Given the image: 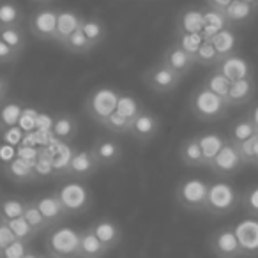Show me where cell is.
I'll list each match as a JSON object with an SVG mask.
<instances>
[{
    "mask_svg": "<svg viewBox=\"0 0 258 258\" xmlns=\"http://www.w3.org/2000/svg\"><path fill=\"white\" fill-rule=\"evenodd\" d=\"M244 166H246V163L240 158L237 147L226 140V144L223 145V149L218 152V156L212 159V163L207 168H211L221 179H230V177L237 175Z\"/></svg>",
    "mask_w": 258,
    "mask_h": 258,
    "instance_id": "8fae6325",
    "label": "cell"
},
{
    "mask_svg": "<svg viewBox=\"0 0 258 258\" xmlns=\"http://www.w3.org/2000/svg\"><path fill=\"white\" fill-rule=\"evenodd\" d=\"M256 168H258V166H256Z\"/></svg>",
    "mask_w": 258,
    "mask_h": 258,
    "instance_id": "680465c9",
    "label": "cell"
},
{
    "mask_svg": "<svg viewBox=\"0 0 258 258\" xmlns=\"http://www.w3.org/2000/svg\"><path fill=\"white\" fill-rule=\"evenodd\" d=\"M25 22V11L16 0H0V29H4V27H23Z\"/></svg>",
    "mask_w": 258,
    "mask_h": 258,
    "instance_id": "cb8c5ba5",
    "label": "cell"
},
{
    "mask_svg": "<svg viewBox=\"0 0 258 258\" xmlns=\"http://www.w3.org/2000/svg\"><path fill=\"white\" fill-rule=\"evenodd\" d=\"M34 2H37V4H43V6H48V4H51V2H55V0H34Z\"/></svg>",
    "mask_w": 258,
    "mask_h": 258,
    "instance_id": "11a10c76",
    "label": "cell"
},
{
    "mask_svg": "<svg viewBox=\"0 0 258 258\" xmlns=\"http://www.w3.org/2000/svg\"><path fill=\"white\" fill-rule=\"evenodd\" d=\"M11 94V80L0 73V103H4Z\"/></svg>",
    "mask_w": 258,
    "mask_h": 258,
    "instance_id": "681fc988",
    "label": "cell"
},
{
    "mask_svg": "<svg viewBox=\"0 0 258 258\" xmlns=\"http://www.w3.org/2000/svg\"><path fill=\"white\" fill-rule=\"evenodd\" d=\"M211 41H212V44H214L216 51H218L219 60H221V58H225V57H228V55L235 53L237 36H235V30L230 29V27L219 30L216 36L211 37Z\"/></svg>",
    "mask_w": 258,
    "mask_h": 258,
    "instance_id": "4dcf8cb0",
    "label": "cell"
},
{
    "mask_svg": "<svg viewBox=\"0 0 258 258\" xmlns=\"http://www.w3.org/2000/svg\"><path fill=\"white\" fill-rule=\"evenodd\" d=\"M92 230L94 235L99 239V242L106 247L108 251L115 249L122 244L124 239V232H122V226L118 225L115 219L111 218H99L89 226Z\"/></svg>",
    "mask_w": 258,
    "mask_h": 258,
    "instance_id": "4fadbf2b",
    "label": "cell"
},
{
    "mask_svg": "<svg viewBox=\"0 0 258 258\" xmlns=\"http://www.w3.org/2000/svg\"><path fill=\"white\" fill-rule=\"evenodd\" d=\"M55 195L58 197L68 216L83 214L92 207V193L82 180L73 179L69 182H64L55 191Z\"/></svg>",
    "mask_w": 258,
    "mask_h": 258,
    "instance_id": "8992f818",
    "label": "cell"
},
{
    "mask_svg": "<svg viewBox=\"0 0 258 258\" xmlns=\"http://www.w3.org/2000/svg\"><path fill=\"white\" fill-rule=\"evenodd\" d=\"M159 129H161V120L158 118V115H154L152 111L142 108L140 113L135 118H131V125H129V137L133 138L137 144L147 145L158 137Z\"/></svg>",
    "mask_w": 258,
    "mask_h": 258,
    "instance_id": "30bf717a",
    "label": "cell"
},
{
    "mask_svg": "<svg viewBox=\"0 0 258 258\" xmlns=\"http://www.w3.org/2000/svg\"><path fill=\"white\" fill-rule=\"evenodd\" d=\"M240 205H242V209L251 216V218L258 219V186H251L244 191Z\"/></svg>",
    "mask_w": 258,
    "mask_h": 258,
    "instance_id": "ee69618b",
    "label": "cell"
},
{
    "mask_svg": "<svg viewBox=\"0 0 258 258\" xmlns=\"http://www.w3.org/2000/svg\"><path fill=\"white\" fill-rule=\"evenodd\" d=\"M204 41L205 39L202 34H177V39L173 41V43L179 44V46L182 48L189 57H193L195 62H197V53Z\"/></svg>",
    "mask_w": 258,
    "mask_h": 258,
    "instance_id": "f35d334b",
    "label": "cell"
},
{
    "mask_svg": "<svg viewBox=\"0 0 258 258\" xmlns=\"http://www.w3.org/2000/svg\"><path fill=\"white\" fill-rule=\"evenodd\" d=\"M8 226L11 228L13 235L16 237L18 240H25V242H32L34 239H36L37 233L32 230V226L29 225V223L25 221V218H16V219H11V221H8Z\"/></svg>",
    "mask_w": 258,
    "mask_h": 258,
    "instance_id": "60d3db41",
    "label": "cell"
},
{
    "mask_svg": "<svg viewBox=\"0 0 258 258\" xmlns=\"http://www.w3.org/2000/svg\"><path fill=\"white\" fill-rule=\"evenodd\" d=\"M16 240V237L13 235L11 228L8 226V223L0 221V253L6 249V247L9 246V244H13Z\"/></svg>",
    "mask_w": 258,
    "mask_h": 258,
    "instance_id": "c3c4849f",
    "label": "cell"
},
{
    "mask_svg": "<svg viewBox=\"0 0 258 258\" xmlns=\"http://www.w3.org/2000/svg\"><path fill=\"white\" fill-rule=\"evenodd\" d=\"M46 253L53 258H78L80 253V230L58 225L50 228L44 240Z\"/></svg>",
    "mask_w": 258,
    "mask_h": 258,
    "instance_id": "277c9868",
    "label": "cell"
},
{
    "mask_svg": "<svg viewBox=\"0 0 258 258\" xmlns=\"http://www.w3.org/2000/svg\"><path fill=\"white\" fill-rule=\"evenodd\" d=\"M30 249H32V247H30V242L16 239L15 242L9 244V246L0 253V258H23Z\"/></svg>",
    "mask_w": 258,
    "mask_h": 258,
    "instance_id": "f6af8a7d",
    "label": "cell"
},
{
    "mask_svg": "<svg viewBox=\"0 0 258 258\" xmlns=\"http://www.w3.org/2000/svg\"><path fill=\"white\" fill-rule=\"evenodd\" d=\"M99 125L103 129H106V131H110V133H113V135H127L131 120L125 118V117H122V115L117 113V111H113V113H111L106 120L101 122Z\"/></svg>",
    "mask_w": 258,
    "mask_h": 258,
    "instance_id": "ab89813d",
    "label": "cell"
},
{
    "mask_svg": "<svg viewBox=\"0 0 258 258\" xmlns=\"http://www.w3.org/2000/svg\"><path fill=\"white\" fill-rule=\"evenodd\" d=\"M78 120H76L75 115L71 113H58L53 120V125H51V133L62 144H69L76 138L78 135Z\"/></svg>",
    "mask_w": 258,
    "mask_h": 258,
    "instance_id": "603a6c76",
    "label": "cell"
},
{
    "mask_svg": "<svg viewBox=\"0 0 258 258\" xmlns=\"http://www.w3.org/2000/svg\"><path fill=\"white\" fill-rule=\"evenodd\" d=\"M226 20L223 16V11H218V9L212 8H205L204 9V30H202V36L204 39H211L212 36L219 32V30L226 29Z\"/></svg>",
    "mask_w": 258,
    "mask_h": 258,
    "instance_id": "d6a6232c",
    "label": "cell"
},
{
    "mask_svg": "<svg viewBox=\"0 0 258 258\" xmlns=\"http://www.w3.org/2000/svg\"><path fill=\"white\" fill-rule=\"evenodd\" d=\"M43 258H53V256H50V254H43Z\"/></svg>",
    "mask_w": 258,
    "mask_h": 258,
    "instance_id": "6f0895ef",
    "label": "cell"
},
{
    "mask_svg": "<svg viewBox=\"0 0 258 258\" xmlns=\"http://www.w3.org/2000/svg\"><path fill=\"white\" fill-rule=\"evenodd\" d=\"M247 117L251 118V122H253L254 127H256V131H258V104L253 108V110L249 111V113H247Z\"/></svg>",
    "mask_w": 258,
    "mask_h": 258,
    "instance_id": "816d5d0a",
    "label": "cell"
},
{
    "mask_svg": "<svg viewBox=\"0 0 258 258\" xmlns=\"http://www.w3.org/2000/svg\"><path fill=\"white\" fill-rule=\"evenodd\" d=\"M219 62V55L216 51L214 44H212L211 39H205L202 43L200 50L197 53V64L200 66H216Z\"/></svg>",
    "mask_w": 258,
    "mask_h": 258,
    "instance_id": "7bdbcfd3",
    "label": "cell"
},
{
    "mask_svg": "<svg viewBox=\"0 0 258 258\" xmlns=\"http://www.w3.org/2000/svg\"><path fill=\"white\" fill-rule=\"evenodd\" d=\"M204 85L207 87L211 92L218 94L219 97H223V99L226 101V96H228V90H230V87H232V82L214 69V71L209 73L207 78L204 80Z\"/></svg>",
    "mask_w": 258,
    "mask_h": 258,
    "instance_id": "8d00e7d4",
    "label": "cell"
},
{
    "mask_svg": "<svg viewBox=\"0 0 258 258\" xmlns=\"http://www.w3.org/2000/svg\"><path fill=\"white\" fill-rule=\"evenodd\" d=\"M258 13V6L251 2H242V0H232L228 8L223 11V16L226 20V25L230 29H239L246 27L253 22V18Z\"/></svg>",
    "mask_w": 258,
    "mask_h": 258,
    "instance_id": "e0dca14e",
    "label": "cell"
},
{
    "mask_svg": "<svg viewBox=\"0 0 258 258\" xmlns=\"http://www.w3.org/2000/svg\"><path fill=\"white\" fill-rule=\"evenodd\" d=\"M254 135H258L256 127H254V124L251 122V118L246 115V117L239 118V120H235L232 125H230V131H228L226 140L237 147V145L244 144V142L249 140V138L254 137Z\"/></svg>",
    "mask_w": 258,
    "mask_h": 258,
    "instance_id": "83f0119b",
    "label": "cell"
},
{
    "mask_svg": "<svg viewBox=\"0 0 258 258\" xmlns=\"http://www.w3.org/2000/svg\"><path fill=\"white\" fill-rule=\"evenodd\" d=\"M179 159L182 165L189 166V168L205 166L198 137H189V138H186V140H182V144L179 145Z\"/></svg>",
    "mask_w": 258,
    "mask_h": 258,
    "instance_id": "d4e9b609",
    "label": "cell"
},
{
    "mask_svg": "<svg viewBox=\"0 0 258 258\" xmlns=\"http://www.w3.org/2000/svg\"><path fill=\"white\" fill-rule=\"evenodd\" d=\"M256 140H258V135H254V137H251L244 144L237 145V151H239L240 158L244 159L246 165H254V144H256Z\"/></svg>",
    "mask_w": 258,
    "mask_h": 258,
    "instance_id": "bcb514c9",
    "label": "cell"
},
{
    "mask_svg": "<svg viewBox=\"0 0 258 258\" xmlns=\"http://www.w3.org/2000/svg\"><path fill=\"white\" fill-rule=\"evenodd\" d=\"M27 200L20 197H0V221H11V219L22 218L25 212Z\"/></svg>",
    "mask_w": 258,
    "mask_h": 258,
    "instance_id": "836d02e7",
    "label": "cell"
},
{
    "mask_svg": "<svg viewBox=\"0 0 258 258\" xmlns=\"http://www.w3.org/2000/svg\"><path fill=\"white\" fill-rule=\"evenodd\" d=\"M0 39L20 53H23L29 44L25 27H4V29H0Z\"/></svg>",
    "mask_w": 258,
    "mask_h": 258,
    "instance_id": "e575fe53",
    "label": "cell"
},
{
    "mask_svg": "<svg viewBox=\"0 0 258 258\" xmlns=\"http://www.w3.org/2000/svg\"><path fill=\"white\" fill-rule=\"evenodd\" d=\"M34 204H36V207L39 209V212L43 214V218L46 219V223L50 225V228L58 226L66 218H69V216L66 214V211H64V207H62L58 197L55 195V191L53 193H46V195H41V197L34 198Z\"/></svg>",
    "mask_w": 258,
    "mask_h": 258,
    "instance_id": "ac0fdd59",
    "label": "cell"
},
{
    "mask_svg": "<svg viewBox=\"0 0 258 258\" xmlns=\"http://www.w3.org/2000/svg\"><path fill=\"white\" fill-rule=\"evenodd\" d=\"M6 175L9 177L11 180L20 184H25V182H34L37 179L36 177V170L30 163L23 161V159H15L11 161L8 166H6Z\"/></svg>",
    "mask_w": 258,
    "mask_h": 258,
    "instance_id": "1f68e13d",
    "label": "cell"
},
{
    "mask_svg": "<svg viewBox=\"0 0 258 258\" xmlns=\"http://www.w3.org/2000/svg\"><path fill=\"white\" fill-rule=\"evenodd\" d=\"M99 168L101 166L97 165L96 158H94V154L90 152V149H82V151H75L71 154L68 168H66L64 173L75 180H85V179H90Z\"/></svg>",
    "mask_w": 258,
    "mask_h": 258,
    "instance_id": "7c38bea8",
    "label": "cell"
},
{
    "mask_svg": "<svg viewBox=\"0 0 258 258\" xmlns=\"http://www.w3.org/2000/svg\"><path fill=\"white\" fill-rule=\"evenodd\" d=\"M23 258H43V254H39V253H37V251L30 249L29 253H27V254H25V256H23Z\"/></svg>",
    "mask_w": 258,
    "mask_h": 258,
    "instance_id": "f5cc1de1",
    "label": "cell"
},
{
    "mask_svg": "<svg viewBox=\"0 0 258 258\" xmlns=\"http://www.w3.org/2000/svg\"><path fill=\"white\" fill-rule=\"evenodd\" d=\"M209 182L200 177L182 179L175 187V200L187 212H205Z\"/></svg>",
    "mask_w": 258,
    "mask_h": 258,
    "instance_id": "5b68a950",
    "label": "cell"
},
{
    "mask_svg": "<svg viewBox=\"0 0 258 258\" xmlns=\"http://www.w3.org/2000/svg\"><path fill=\"white\" fill-rule=\"evenodd\" d=\"M118 97H120V92L117 89H113V87H97V89L90 90L87 94L85 101H83V111H85L90 120H94L96 124H101L117 110Z\"/></svg>",
    "mask_w": 258,
    "mask_h": 258,
    "instance_id": "3957f363",
    "label": "cell"
},
{
    "mask_svg": "<svg viewBox=\"0 0 258 258\" xmlns=\"http://www.w3.org/2000/svg\"><path fill=\"white\" fill-rule=\"evenodd\" d=\"M242 202V195L228 182V180H218V182L209 184V193H207V205H205V214L221 216L232 214L235 209L240 207Z\"/></svg>",
    "mask_w": 258,
    "mask_h": 258,
    "instance_id": "7a4b0ae2",
    "label": "cell"
},
{
    "mask_svg": "<svg viewBox=\"0 0 258 258\" xmlns=\"http://www.w3.org/2000/svg\"><path fill=\"white\" fill-rule=\"evenodd\" d=\"M83 15H80L75 9H58L57 16V29H55V43L60 46L73 32L82 27Z\"/></svg>",
    "mask_w": 258,
    "mask_h": 258,
    "instance_id": "44dd1931",
    "label": "cell"
},
{
    "mask_svg": "<svg viewBox=\"0 0 258 258\" xmlns=\"http://www.w3.org/2000/svg\"><path fill=\"white\" fill-rule=\"evenodd\" d=\"M182 76L175 73L172 68L163 64L161 60L158 64L151 66L144 73V83L151 92L154 94H170L182 83Z\"/></svg>",
    "mask_w": 258,
    "mask_h": 258,
    "instance_id": "ba28073f",
    "label": "cell"
},
{
    "mask_svg": "<svg viewBox=\"0 0 258 258\" xmlns=\"http://www.w3.org/2000/svg\"><path fill=\"white\" fill-rule=\"evenodd\" d=\"M142 106L138 104V101L135 99L133 96H125V94H120V97H118V103H117V113H120L122 117L125 118H135L138 113H140Z\"/></svg>",
    "mask_w": 258,
    "mask_h": 258,
    "instance_id": "b9f144b4",
    "label": "cell"
},
{
    "mask_svg": "<svg viewBox=\"0 0 258 258\" xmlns=\"http://www.w3.org/2000/svg\"><path fill=\"white\" fill-rule=\"evenodd\" d=\"M254 165L258 166V140H256V144H254Z\"/></svg>",
    "mask_w": 258,
    "mask_h": 258,
    "instance_id": "db71d44e",
    "label": "cell"
},
{
    "mask_svg": "<svg viewBox=\"0 0 258 258\" xmlns=\"http://www.w3.org/2000/svg\"><path fill=\"white\" fill-rule=\"evenodd\" d=\"M22 104L11 97H8L4 103H0V133H6L11 127H15L22 117Z\"/></svg>",
    "mask_w": 258,
    "mask_h": 258,
    "instance_id": "f1b7e54d",
    "label": "cell"
},
{
    "mask_svg": "<svg viewBox=\"0 0 258 258\" xmlns=\"http://www.w3.org/2000/svg\"><path fill=\"white\" fill-rule=\"evenodd\" d=\"M108 249L99 242L92 230L87 226L85 230H80V253L78 258H103Z\"/></svg>",
    "mask_w": 258,
    "mask_h": 258,
    "instance_id": "484cf974",
    "label": "cell"
},
{
    "mask_svg": "<svg viewBox=\"0 0 258 258\" xmlns=\"http://www.w3.org/2000/svg\"><path fill=\"white\" fill-rule=\"evenodd\" d=\"M82 30L94 48L101 46V44L106 41V36H108L106 23H104L99 16H83Z\"/></svg>",
    "mask_w": 258,
    "mask_h": 258,
    "instance_id": "4316f807",
    "label": "cell"
},
{
    "mask_svg": "<svg viewBox=\"0 0 258 258\" xmlns=\"http://www.w3.org/2000/svg\"><path fill=\"white\" fill-rule=\"evenodd\" d=\"M242 2H251V4H256V0H242Z\"/></svg>",
    "mask_w": 258,
    "mask_h": 258,
    "instance_id": "9f6ffc18",
    "label": "cell"
},
{
    "mask_svg": "<svg viewBox=\"0 0 258 258\" xmlns=\"http://www.w3.org/2000/svg\"><path fill=\"white\" fill-rule=\"evenodd\" d=\"M60 48H64L68 53L71 55H89L94 50V46L90 44V41L85 37L82 27H80L76 32H73L64 43L60 44Z\"/></svg>",
    "mask_w": 258,
    "mask_h": 258,
    "instance_id": "d590c367",
    "label": "cell"
},
{
    "mask_svg": "<svg viewBox=\"0 0 258 258\" xmlns=\"http://www.w3.org/2000/svg\"><path fill=\"white\" fill-rule=\"evenodd\" d=\"M187 106H189L191 115H193L197 120H202V122L221 120L230 108L228 103H226L223 97L211 92L204 83H200V85L189 94Z\"/></svg>",
    "mask_w": 258,
    "mask_h": 258,
    "instance_id": "6da1fadb",
    "label": "cell"
},
{
    "mask_svg": "<svg viewBox=\"0 0 258 258\" xmlns=\"http://www.w3.org/2000/svg\"><path fill=\"white\" fill-rule=\"evenodd\" d=\"M209 249L214 254V258H240L242 249H240L239 239L235 235L233 226H221L214 230L207 239Z\"/></svg>",
    "mask_w": 258,
    "mask_h": 258,
    "instance_id": "9c48e42d",
    "label": "cell"
},
{
    "mask_svg": "<svg viewBox=\"0 0 258 258\" xmlns=\"http://www.w3.org/2000/svg\"><path fill=\"white\" fill-rule=\"evenodd\" d=\"M216 71L221 73L225 78H228L230 82H239V80L249 78V76H254L253 73V66L246 60L240 53H232L228 57L221 58L218 64L214 66Z\"/></svg>",
    "mask_w": 258,
    "mask_h": 258,
    "instance_id": "9a60e30c",
    "label": "cell"
},
{
    "mask_svg": "<svg viewBox=\"0 0 258 258\" xmlns=\"http://www.w3.org/2000/svg\"><path fill=\"white\" fill-rule=\"evenodd\" d=\"M235 235L239 239L242 256H256L258 254V219L256 218H246L239 221L235 226Z\"/></svg>",
    "mask_w": 258,
    "mask_h": 258,
    "instance_id": "2e32d148",
    "label": "cell"
},
{
    "mask_svg": "<svg viewBox=\"0 0 258 258\" xmlns=\"http://www.w3.org/2000/svg\"><path fill=\"white\" fill-rule=\"evenodd\" d=\"M230 2H232V0H207L209 8L218 9V11H225V9L230 6Z\"/></svg>",
    "mask_w": 258,
    "mask_h": 258,
    "instance_id": "f907efd6",
    "label": "cell"
},
{
    "mask_svg": "<svg viewBox=\"0 0 258 258\" xmlns=\"http://www.w3.org/2000/svg\"><path fill=\"white\" fill-rule=\"evenodd\" d=\"M200 140L202 154H204V165L209 166L212 163V159L218 156V152L223 149V145L226 144V138L221 137L218 133H207V135H198Z\"/></svg>",
    "mask_w": 258,
    "mask_h": 258,
    "instance_id": "f546056e",
    "label": "cell"
},
{
    "mask_svg": "<svg viewBox=\"0 0 258 258\" xmlns=\"http://www.w3.org/2000/svg\"><path fill=\"white\" fill-rule=\"evenodd\" d=\"M90 152L96 158L97 165L101 168H108V166H115L122 161L124 156V149L113 138H97L90 147Z\"/></svg>",
    "mask_w": 258,
    "mask_h": 258,
    "instance_id": "5bb4252c",
    "label": "cell"
},
{
    "mask_svg": "<svg viewBox=\"0 0 258 258\" xmlns=\"http://www.w3.org/2000/svg\"><path fill=\"white\" fill-rule=\"evenodd\" d=\"M57 16L58 9L50 8V6H41L34 9L30 16L27 18V30L30 36L36 37L37 41L44 43H55V29H57Z\"/></svg>",
    "mask_w": 258,
    "mask_h": 258,
    "instance_id": "52a82bcc",
    "label": "cell"
},
{
    "mask_svg": "<svg viewBox=\"0 0 258 258\" xmlns=\"http://www.w3.org/2000/svg\"><path fill=\"white\" fill-rule=\"evenodd\" d=\"M254 94H256V82H254V76H249V78L232 83L228 96H226V103L230 108L242 106V104H247L254 99Z\"/></svg>",
    "mask_w": 258,
    "mask_h": 258,
    "instance_id": "7402d4cb",
    "label": "cell"
},
{
    "mask_svg": "<svg viewBox=\"0 0 258 258\" xmlns=\"http://www.w3.org/2000/svg\"><path fill=\"white\" fill-rule=\"evenodd\" d=\"M161 62L168 66V68H172L175 73H179L182 78L186 75H189V73L193 71L195 66H197L195 58L189 57V55H187L186 51H184L182 48L175 43H172L165 51H163Z\"/></svg>",
    "mask_w": 258,
    "mask_h": 258,
    "instance_id": "ffe728a7",
    "label": "cell"
},
{
    "mask_svg": "<svg viewBox=\"0 0 258 258\" xmlns=\"http://www.w3.org/2000/svg\"><path fill=\"white\" fill-rule=\"evenodd\" d=\"M23 53L20 51L13 50L11 46L4 43V41L0 39V66H9V64H16V62L22 58Z\"/></svg>",
    "mask_w": 258,
    "mask_h": 258,
    "instance_id": "7dc6e473",
    "label": "cell"
},
{
    "mask_svg": "<svg viewBox=\"0 0 258 258\" xmlns=\"http://www.w3.org/2000/svg\"><path fill=\"white\" fill-rule=\"evenodd\" d=\"M177 34H202L204 30V9L198 6H186L175 18Z\"/></svg>",
    "mask_w": 258,
    "mask_h": 258,
    "instance_id": "d6986e66",
    "label": "cell"
},
{
    "mask_svg": "<svg viewBox=\"0 0 258 258\" xmlns=\"http://www.w3.org/2000/svg\"><path fill=\"white\" fill-rule=\"evenodd\" d=\"M23 218H25V221L32 226V230L37 233V235H39L41 232H46V230H50V225H48L46 219L43 218V214L39 212V209L36 207L34 200H27Z\"/></svg>",
    "mask_w": 258,
    "mask_h": 258,
    "instance_id": "74e56055",
    "label": "cell"
}]
</instances>
